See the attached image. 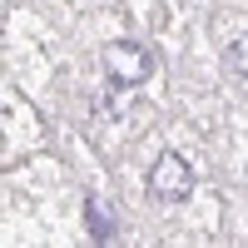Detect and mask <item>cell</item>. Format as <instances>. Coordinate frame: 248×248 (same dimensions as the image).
<instances>
[{
    "instance_id": "6da1fadb",
    "label": "cell",
    "mask_w": 248,
    "mask_h": 248,
    "mask_svg": "<svg viewBox=\"0 0 248 248\" xmlns=\"http://www.w3.org/2000/svg\"><path fill=\"white\" fill-rule=\"evenodd\" d=\"M194 194V164L184 159V154H159L154 164H149V199H159V203H184Z\"/></svg>"
},
{
    "instance_id": "277c9868",
    "label": "cell",
    "mask_w": 248,
    "mask_h": 248,
    "mask_svg": "<svg viewBox=\"0 0 248 248\" xmlns=\"http://www.w3.org/2000/svg\"><path fill=\"white\" fill-rule=\"evenodd\" d=\"M85 214H90V233H94V238H114V223H109V214H105V203H99V199L85 203Z\"/></svg>"
},
{
    "instance_id": "3957f363",
    "label": "cell",
    "mask_w": 248,
    "mask_h": 248,
    "mask_svg": "<svg viewBox=\"0 0 248 248\" xmlns=\"http://www.w3.org/2000/svg\"><path fill=\"white\" fill-rule=\"evenodd\" d=\"M223 65H229L233 75H243V79H248V35H233L229 45H223Z\"/></svg>"
},
{
    "instance_id": "7a4b0ae2",
    "label": "cell",
    "mask_w": 248,
    "mask_h": 248,
    "mask_svg": "<svg viewBox=\"0 0 248 248\" xmlns=\"http://www.w3.org/2000/svg\"><path fill=\"white\" fill-rule=\"evenodd\" d=\"M105 75L114 85H144L154 75V55L139 40H114V45H105Z\"/></svg>"
}]
</instances>
